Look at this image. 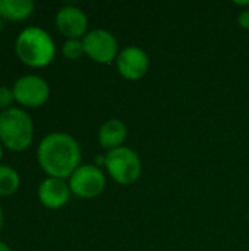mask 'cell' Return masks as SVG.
<instances>
[{
    "mask_svg": "<svg viewBox=\"0 0 249 251\" xmlns=\"http://www.w3.org/2000/svg\"><path fill=\"white\" fill-rule=\"evenodd\" d=\"M15 100L26 107H38L43 106L48 96L50 87L47 81L38 75H25L16 79L13 85Z\"/></svg>",
    "mask_w": 249,
    "mask_h": 251,
    "instance_id": "obj_7",
    "label": "cell"
},
{
    "mask_svg": "<svg viewBox=\"0 0 249 251\" xmlns=\"http://www.w3.org/2000/svg\"><path fill=\"white\" fill-rule=\"evenodd\" d=\"M34 135L29 115L19 107H9L0 113V141L13 151L25 150Z\"/></svg>",
    "mask_w": 249,
    "mask_h": 251,
    "instance_id": "obj_3",
    "label": "cell"
},
{
    "mask_svg": "<svg viewBox=\"0 0 249 251\" xmlns=\"http://www.w3.org/2000/svg\"><path fill=\"white\" fill-rule=\"evenodd\" d=\"M81 157L78 141L66 132L45 135L37 149V159L41 169L53 178H70L81 166Z\"/></svg>",
    "mask_w": 249,
    "mask_h": 251,
    "instance_id": "obj_1",
    "label": "cell"
},
{
    "mask_svg": "<svg viewBox=\"0 0 249 251\" xmlns=\"http://www.w3.org/2000/svg\"><path fill=\"white\" fill-rule=\"evenodd\" d=\"M15 100L13 96V88H9L6 85H0V109H9Z\"/></svg>",
    "mask_w": 249,
    "mask_h": 251,
    "instance_id": "obj_15",
    "label": "cell"
},
{
    "mask_svg": "<svg viewBox=\"0 0 249 251\" xmlns=\"http://www.w3.org/2000/svg\"><path fill=\"white\" fill-rule=\"evenodd\" d=\"M19 59L34 68L48 65L56 54V44L51 35L40 26H26L15 41Z\"/></svg>",
    "mask_w": 249,
    "mask_h": 251,
    "instance_id": "obj_2",
    "label": "cell"
},
{
    "mask_svg": "<svg viewBox=\"0 0 249 251\" xmlns=\"http://www.w3.org/2000/svg\"><path fill=\"white\" fill-rule=\"evenodd\" d=\"M3 29V18L0 16V31Z\"/></svg>",
    "mask_w": 249,
    "mask_h": 251,
    "instance_id": "obj_20",
    "label": "cell"
},
{
    "mask_svg": "<svg viewBox=\"0 0 249 251\" xmlns=\"http://www.w3.org/2000/svg\"><path fill=\"white\" fill-rule=\"evenodd\" d=\"M104 166L112 179L120 185L136 182L142 174V162L139 156L125 146L107 151L104 156Z\"/></svg>",
    "mask_w": 249,
    "mask_h": 251,
    "instance_id": "obj_4",
    "label": "cell"
},
{
    "mask_svg": "<svg viewBox=\"0 0 249 251\" xmlns=\"http://www.w3.org/2000/svg\"><path fill=\"white\" fill-rule=\"evenodd\" d=\"M19 174L7 166L0 165V196H10L19 188Z\"/></svg>",
    "mask_w": 249,
    "mask_h": 251,
    "instance_id": "obj_13",
    "label": "cell"
},
{
    "mask_svg": "<svg viewBox=\"0 0 249 251\" xmlns=\"http://www.w3.org/2000/svg\"><path fill=\"white\" fill-rule=\"evenodd\" d=\"M117 72L129 81H138L148 72L150 59L145 50L138 46H126L123 47L116 57Z\"/></svg>",
    "mask_w": 249,
    "mask_h": 251,
    "instance_id": "obj_8",
    "label": "cell"
},
{
    "mask_svg": "<svg viewBox=\"0 0 249 251\" xmlns=\"http://www.w3.org/2000/svg\"><path fill=\"white\" fill-rule=\"evenodd\" d=\"M82 43L85 54L95 63L101 65L116 62V57L120 51L116 37L110 31L103 28L88 31L84 35Z\"/></svg>",
    "mask_w": 249,
    "mask_h": 251,
    "instance_id": "obj_5",
    "label": "cell"
},
{
    "mask_svg": "<svg viewBox=\"0 0 249 251\" xmlns=\"http://www.w3.org/2000/svg\"><path fill=\"white\" fill-rule=\"evenodd\" d=\"M0 251H12V250H10V247H9L6 243L0 241Z\"/></svg>",
    "mask_w": 249,
    "mask_h": 251,
    "instance_id": "obj_18",
    "label": "cell"
},
{
    "mask_svg": "<svg viewBox=\"0 0 249 251\" xmlns=\"http://www.w3.org/2000/svg\"><path fill=\"white\" fill-rule=\"evenodd\" d=\"M70 193L81 199H94L106 188V175L97 165H81L69 178Z\"/></svg>",
    "mask_w": 249,
    "mask_h": 251,
    "instance_id": "obj_6",
    "label": "cell"
},
{
    "mask_svg": "<svg viewBox=\"0 0 249 251\" xmlns=\"http://www.w3.org/2000/svg\"><path fill=\"white\" fill-rule=\"evenodd\" d=\"M56 26L68 40L84 38L88 32V18L78 6H63L56 13Z\"/></svg>",
    "mask_w": 249,
    "mask_h": 251,
    "instance_id": "obj_9",
    "label": "cell"
},
{
    "mask_svg": "<svg viewBox=\"0 0 249 251\" xmlns=\"http://www.w3.org/2000/svg\"><path fill=\"white\" fill-rule=\"evenodd\" d=\"M32 0H0V16L9 21L26 19L34 12Z\"/></svg>",
    "mask_w": 249,
    "mask_h": 251,
    "instance_id": "obj_12",
    "label": "cell"
},
{
    "mask_svg": "<svg viewBox=\"0 0 249 251\" xmlns=\"http://www.w3.org/2000/svg\"><path fill=\"white\" fill-rule=\"evenodd\" d=\"M126 137H128V128L117 118L107 119L98 129L100 146L107 151L123 147Z\"/></svg>",
    "mask_w": 249,
    "mask_h": 251,
    "instance_id": "obj_11",
    "label": "cell"
},
{
    "mask_svg": "<svg viewBox=\"0 0 249 251\" xmlns=\"http://www.w3.org/2000/svg\"><path fill=\"white\" fill-rule=\"evenodd\" d=\"M62 53L66 59H70V60H76L79 59L82 54H85V50H84V43L81 38H69L63 43L62 46Z\"/></svg>",
    "mask_w": 249,
    "mask_h": 251,
    "instance_id": "obj_14",
    "label": "cell"
},
{
    "mask_svg": "<svg viewBox=\"0 0 249 251\" xmlns=\"http://www.w3.org/2000/svg\"><path fill=\"white\" fill-rule=\"evenodd\" d=\"M233 3L238 6H249V0H235Z\"/></svg>",
    "mask_w": 249,
    "mask_h": 251,
    "instance_id": "obj_17",
    "label": "cell"
},
{
    "mask_svg": "<svg viewBox=\"0 0 249 251\" xmlns=\"http://www.w3.org/2000/svg\"><path fill=\"white\" fill-rule=\"evenodd\" d=\"M238 24H239L241 28L249 29V9L242 10V12L238 15Z\"/></svg>",
    "mask_w": 249,
    "mask_h": 251,
    "instance_id": "obj_16",
    "label": "cell"
},
{
    "mask_svg": "<svg viewBox=\"0 0 249 251\" xmlns=\"http://www.w3.org/2000/svg\"><path fill=\"white\" fill-rule=\"evenodd\" d=\"M1 156H3V149H1V146H0V159H1Z\"/></svg>",
    "mask_w": 249,
    "mask_h": 251,
    "instance_id": "obj_21",
    "label": "cell"
},
{
    "mask_svg": "<svg viewBox=\"0 0 249 251\" xmlns=\"http://www.w3.org/2000/svg\"><path fill=\"white\" fill-rule=\"evenodd\" d=\"M70 188L65 179L48 176L38 187V199L48 209H59L69 200Z\"/></svg>",
    "mask_w": 249,
    "mask_h": 251,
    "instance_id": "obj_10",
    "label": "cell"
},
{
    "mask_svg": "<svg viewBox=\"0 0 249 251\" xmlns=\"http://www.w3.org/2000/svg\"><path fill=\"white\" fill-rule=\"evenodd\" d=\"M3 219H4V216H3V210H1V207H0V229H1V226H3Z\"/></svg>",
    "mask_w": 249,
    "mask_h": 251,
    "instance_id": "obj_19",
    "label": "cell"
}]
</instances>
